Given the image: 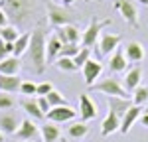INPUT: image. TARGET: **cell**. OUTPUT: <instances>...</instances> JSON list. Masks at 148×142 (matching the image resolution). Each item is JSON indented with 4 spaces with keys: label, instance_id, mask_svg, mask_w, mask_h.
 <instances>
[{
    "label": "cell",
    "instance_id": "1",
    "mask_svg": "<svg viewBox=\"0 0 148 142\" xmlns=\"http://www.w3.org/2000/svg\"><path fill=\"white\" fill-rule=\"evenodd\" d=\"M46 46H47V38H46V30L42 26H38L34 32H32V38H30V47L26 51L28 55V61H30V67L34 73L42 75L47 67V53H46Z\"/></svg>",
    "mask_w": 148,
    "mask_h": 142
},
{
    "label": "cell",
    "instance_id": "2",
    "mask_svg": "<svg viewBox=\"0 0 148 142\" xmlns=\"http://www.w3.org/2000/svg\"><path fill=\"white\" fill-rule=\"evenodd\" d=\"M0 6L6 10L8 18H14L16 22H24L28 14L34 10L32 0H0Z\"/></svg>",
    "mask_w": 148,
    "mask_h": 142
},
{
    "label": "cell",
    "instance_id": "3",
    "mask_svg": "<svg viewBox=\"0 0 148 142\" xmlns=\"http://www.w3.org/2000/svg\"><path fill=\"white\" fill-rule=\"evenodd\" d=\"M91 89L97 91V93H103L105 97H123V99H128V91L123 87L121 79H116V77H105V79H99Z\"/></svg>",
    "mask_w": 148,
    "mask_h": 142
},
{
    "label": "cell",
    "instance_id": "4",
    "mask_svg": "<svg viewBox=\"0 0 148 142\" xmlns=\"http://www.w3.org/2000/svg\"><path fill=\"white\" fill-rule=\"evenodd\" d=\"M105 26H111V20H99V18H93L87 30L81 36V46L83 47H93L99 44V38H101V32Z\"/></svg>",
    "mask_w": 148,
    "mask_h": 142
},
{
    "label": "cell",
    "instance_id": "5",
    "mask_svg": "<svg viewBox=\"0 0 148 142\" xmlns=\"http://www.w3.org/2000/svg\"><path fill=\"white\" fill-rule=\"evenodd\" d=\"M114 8L121 12V16L125 18L128 26H132V28L138 26V10L132 0H114Z\"/></svg>",
    "mask_w": 148,
    "mask_h": 142
},
{
    "label": "cell",
    "instance_id": "6",
    "mask_svg": "<svg viewBox=\"0 0 148 142\" xmlns=\"http://www.w3.org/2000/svg\"><path fill=\"white\" fill-rule=\"evenodd\" d=\"M49 122H56V124H61V122H69L77 117V111L71 109L69 105H63V106H53L49 113L46 115Z\"/></svg>",
    "mask_w": 148,
    "mask_h": 142
},
{
    "label": "cell",
    "instance_id": "7",
    "mask_svg": "<svg viewBox=\"0 0 148 142\" xmlns=\"http://www.w3.org/2000/svg\"><path fill=\"white\" fill-rule=\"evenodd\" d=\"M79 117L83 122H87V120H93V118H97V115H99V106H97V103L93 101L89 95H81L79 97Z\"/></svg>",
    "mask_w": 148,
    "mask_h": 142
},
{
    "label": "cell",
    "instance_id": "8",
    "mask_svg": "<svg viewBox=\"0 0 148 142\" xmlns=\"http://www.w3.org/2000/svg\"><path fill=\"white\" fill-rule=\"evenodd\" d=\"M81 69H83V79L87 83V87H93V85L97 83V79L101 77V73H103V63L99 59H89Z\"/></svg>",
    "mask_w": 148,
    "mask_h": 142
},
{
    "label": "cell",
    "instance_id": "9",
    "mask_svg": "<svg viewBox=\"0 0 148 142\" xmlns=\"http://www.w3.org/2000/svg\"><path fill=\"white\" fill-rule=\"evenodd\" d=\"M97 46H99V53H101V55H111L116 47H121V36L105 32V34H101Z\"/></svg>",
    "mask_w": 148,
    "mask_h": 142
},
{
    "label": "cell",
    "instance_id": "10",
    "mask_svg": "<svg viewBox=\"0 0 148 142\" xmlns=\"http://www.w3.org/2000/svg\"><path fill=\"white\" fill-rule=\"evenodd\" d=\"M40 134V128H38V124H36L32 118H22V122H20V126H18V130H16V138L18 140H34L36 136Z\"/></svg>",
    "mask_w": 148,
    "mask_h": 142
},
{
    "label": "cell",
    "instance_id": "11",
    "mask_svg": "<svg viewBox=\"0 0 148 142\" xmlns=\"http://www.w3.org/2000/svg\"><path fill=\"white\" fill-rule=\"evenodd\" d=\"M140 117H142V106L132 105V106H130V109H128V111L125 113V117L121 118V128H119V132L126 134L128 130L134 126V122H136Z\"/></svg>",
    "mask_w": 148,
    "mask_h": 142
},
{
    "label": "cell",
    "instance_id": "12",
    "mask_svg": "<svg viewBox=\"0 0 148 142\" xmlns=\"http://www.w3.org/2000/svg\"><path fill=\"white\" fill-rule=\"evenodd\" d=\"M20 106H22V111L32 118V120H42V118H46V115H44L42 109L38 106V101H36L34 97H24L22 101H20Z\"/></svg>",
    "mask_w": 148,
    "mask_h": 142
},
{
    "label": "cell",
    "instance_id": "13",
    "mask_svg": "<svg viewBox=\"0 0 148 142\" xmlns=\"http://www.w3.org/2000/svg\"><path fill=\"white\" fill-rule=\"evenodd\" d=\"M47 16H49V22L53 24L56 28H61V26L71 24L69 12L63 10V8H59V6H49V8H47Z\"/></svg>",
    "mask_w": 148,
    "mask_h": 142
},
{
    "label": "cell",
    "instance_id": "14",
    "mask_svg": "<svg viewBox=\"0 0 148 142\" xmlns=\"http://www.w3.org/2000/svg\"><path fill=\"white\" fill-rule=\"evenodd\" d=\"M20 85H22V79L18 75H4L0 73V93H20Z\"/></svg>",
    "mask_w": 148,
    "mask_h": 142
},
{
    "label": "cell",
    "instance_id": "15",
    "mask_svg": "<svg viewBox=\"0 0 148 142\" xmlns=\"http://www.w3.org/2000/svg\"><path fill=\"white\" fill-rule=\"evenodd\" d=\"M128 59H126L125 55V49L123 47H116L113 53H111V59H109V69L113 71V73H123V71H126V63Z\"/></svg>",
    "mask_w": 148,
    "mask_h": 142
},
{
    "label": "cell",
    "instance_id": "16",
    "mask_svg": "<svg viewBox=\"0 0 148 142\" xmlns=\"http://www.w3.org/2000/svg\"><path fill=\"white\" fill-rule=\"evenodd\" d=\"M107 105H109V111L114 113L116 117H125V113L132 106V103L128 99H123V97H107Z\"/></svg>",
    "mask_w": 148,
    "mask_h": 142
},
{
    "label": "cell",
    "instance_id": "17",
    "mask_svg": "<svg viewBox=\"0 0 148 142\" xmlns=\"http://www.w3.org/2000/svg\"><path fill=\"white\" fill-rule=\"evenodd\" d=\"M20 122L22 120L16 117L14 113H4V115H0V132H4V134H16Z\"/></svg>",
    "mask_w": 148,
    "mask_h": 142
},
{
    "label": "cell",
    "instance_id": "18",
    "mask_svg": "<svg viewBox=\"0 0 148 142\" xmlns=\"http://www.w3.org/2000/svg\"><path fill=\"white\" fill-rule=\"evenodd\" d=\"M119 128H121V117H116L114 113L109 111L101 124V134L103 136H111L113 132H119Z\"/></svg>",
    "mask_w": 148,
    "mask_h": 142
},
{
    "label": "cell",
    "instance_id": "19",
    "mask_svg": "<svg viewBox=\"0 0 148 142\" xmlns=\"http://www.w3.org/2000/svg\"><path fill=\"white\" fill-rule=\"evenodd\" d=\"M140 81H142V67H132V69L126 71L123 87H125L126 91H134L136 87H140Z\"/></svg>",
    "mask_w": 148,
    "mask_h": 142
},
{
    "label": "cell",
    "instance_id": "20",
    "mask_svg": "<svg viewBox=\"0 0 148 142\" xmlns=\"http://www.w3.org/2000/svg\"><path fill=\"white\" fill-rule=\"evenodd\" d=\"M125 55L130 63H138V61L144 59V47H142V44H138V42H128L126 47H125Z\"/></svg>",
    "mask_w": 148,
    "mask_h": 142
},
{
    "label": "cell",
    "instance_id": "21",
    "mask_svg": "<svg viewBox=\"0 0 148 142\" xmlns=\"http://www.w3.org/2000/svg\"><path fill=\"white\" fill-rule=\"evenodd\" d=\"M20 67H22L20 57H14V55H8L6 59L0 61V73H4V75H18Z\"/></svg>",
    "mask_w": 148,
    "mask_h": 142
},
{
    "label": "cell",
    "instance_id": "22",
    "mask_svg": "<svg viewBox=\"0 0 148 142\" xmlns=\"http://www.w3.org/2000/svg\"><path fill=\"white\" fill-rule=\"evenodd\" d=\"M40 136H42V142H57L61 132L56 126V122H46L44 126H40Z\"/></svg>",
    "mask_w": 148,
    "mask_h": 142
},
{
    "label": "cell",
    "instance_id": "23",
    "mask_svg": "<svg viewBox=\"0 0 148 142\" xmlns=\"http://www.w3.org/2000/svg\"><path fill=\"white\" fill-rule=\"evenodd\" d=\"M30 38H32V32L20 34V38L14 42V49H12V55H14V57H22L24 53L28 51V47H30Z\"/></svg>",
    "mask_w": 148,
    "mask_h": 142
},
{
    "label": "cell",
    "instance_id": "24",
    "mask_svg": "<svg viewBox=\"0 0 148 142\" xmlns=\"http://www.w3.org/2000/svg\"><path fill=\"white\" fill-rule=\"evenodd\" d=\"M61 42L57 40L56 36H51L49 40H47V46H46V53H47V61L49 63H53L57 57H59V51H61Z\"/></svg>",
    "mask_w": 148,
    "mask_h": 142
},
{
    "label": "cell",
    "instance_id": "25",
    "mask_svg": "<svg viewBox=\"0 0 148 142\" xmlns=\"http://www.w3.org/2000/svg\"><path fill=\"white\" fill-rule=\"evenodd\" d=\"M87 132H89V126H87V122H73L71 126L67 128V134L69 138H73V140H79L83 136H87Z\"/></svg>",
    "mask_w": 148,
    "mask_h": 142
},
{
    "label": "cell",
    "instance_id": "26",
    "mask_svg": "<svg viewBox=\"0 0 148 142\" xmlns=\"http://www.w3.org/2000/svg\"><path fill=\"white\" fill-rule=\"evenodd\" d=\"M132 105H148V85H140L132 91Z\"/></svg>",
    "mask_w": 148,
    "mask_h": 142
},
{
    "label": "cell",
    "instance_id": "27",
    "mask_svg": "<svg viewBox=\"0 0 148 142\" xmlns=\"http://www.w3.org/2000/svg\"><path fill=\"white\" fill-rule=\"evenodd\" d=\"M0 38H2L6 44H14V42L20 38V32H18L16 26H4V28H0Z\"/></svg>",
    "mask_w": 148,
    "mask_h": 142
},
{
    "label": "cell",
    "instance_id": "28",
    "mask_svg": "<svg viewBox=\"0 0 148 142\" xmlns=\"http://www.w3.org/2000/svg\"><path fill=\"white\" fill-rule=\"evenodd\" d=\"M53 63H56L57 69L63 71V73H73V71H77V65H75L73 57H57Z\"/></svg>",
    "mask_w": 148,
    "mask_h": 142
},
{
    "label": "cell",
    "instance_id": "29",
    "mask_svg": "<svg viewBox=\"0 0 148 142\" xmlns=\"http://www.w3.org/2000/svg\"><path fill=\"white\" fill-rule=\"evenodd\" d=\"M63 30H65V34H67L69 44H79V42H81V36H83V32H79V28H77V26L67 24V26H63Z\"/></svg>",
    "mask_w": 148,
    "mask_h": 142
},
{
    "label": "cell",
    "instance_id": "30",
    "mask_svg": "<svg viewBox=\"0 0 148 142\" xmlns=\"http://www.w3.org/2000/svg\"><path fill=\"white\" fill-rule=\"evenodd\" d=\"M89 59H91V47H83V46H81L79 53L73 57V61H75V65H77V69H79V67H83Z\"/></svg>",
    "mask_w": 148,
    "mask_h": 142
},
{
    "label": "cell",
    "instance_id": "31",
    "mask_svg": "<svg viewBox=\"0 0 148 142\" xmlns=\"http://www.w3.org/2000/svg\"><path fill=\"white\" fill-rule=\"evenodd\" d=\"M47 103H49V105H51V109H53V106H63V105H67V99L59 93V91H56V89H53L51 93L47 95Z\"/></svg>",
    "mask_w": 148,
    "mask_h": 142
},
{
    "label": "cell",
    "instance_id": "32",
    "mask_svg": "<svg viewBox=\"0 0 148 142\" xmlns=\"http://www.w3.org/2000/svg\"><path fill=\"white\" fill-rule=\"evenodd\" d=\"M79 49H81L79 44H65V46H61L59 57H75L79 53Z\"/></svg>",
    "mask_w": 148,
    "mask_h": 142
},
{
    "label": "cell",
    "instance_id": "33",
    "mask_svg": "<svg viewBox=\"0 0 148 142\" xmlns=\"http://www.w3.org/2000/svg\"><path fill=\"white\" fill-rule=\"evenodd\" d=\"M20 93L24 95V97H32V95H38V85L32 81H22V85H20Z\"/></svg>",
    "mask_w": 148,
    "mask_h": 142
},
{
    "label": "cell",
    "instance_id": "34",
    "mask_svg": "<svg viewBox=\"0 0 148 142\" xmlns=\"http://www.w3.org/2000/svg\"><path fill=\"white\" fill-rule=\"evenodd\" d=\"M16 105L14 97L8 93H0V111H10L12 106Z\"/></svg>",
    "mask_w": 148,
    "mask_h": 142
},
{
    "label": "cell",
    "instance_id": "35",
    "mask_svg": "<svg viewBox=\"0 0 148 142\" xmlns=\"http://www.w3.org/2000/svg\"><path fill=\"white\" fill-rule=\"evenodd\" d=\"M12 49H14V44H6V42L0 38V61L6 59L8 55H12Z\"/></svg>",
    "mask_w": 148,
    "mask_h": 142
},
{
    "label": "cell",
    "instance_id": "36",
    "mask_svg": "<svg viewBox=\"0 0 148 142\" xmlns=\"http://www.w3.org/2000/svg\"><path fill=\"white\" fill-rule=\"evenodd\" d=\"M51 91H53V85L49 81H44V83L38 85V97H47Z\"/></svg>",
    "mask_w": 148,
    "mask_h": 142
},
{
    "label": "cell",
    "instance_id": "37",
    "mask_svg": "<svg viewBox=\"0 0 148 142\" xmlns=\"http://www.w3.org/2000/svg\"><path fill=\"white\" fill-rule=\"evenodd\" d=\"M36 101H38V106L42 109L44 115H47V113L51 111V105L47 103V97H36Z\"/></svg>",
    "mask_w": 148,
    "mask_h": 142
},
{
    "label": "cell",
    "instance_id": "38",
    "mask_svg": "<svg viewBox=\"0 0 148 142\" xmlns=\"http://www.w3.org/2000/svg\"><path fill=\"white\" fill-rule=\"evenodd\" d=\"M53 36H56L57 40L65 46V44H69V40H67V34H65V30H63V26L61 28H56V32H53Z\"/></svg>",
    "mask_w": 148,
    "mask_h": 142
},
{
    "label": "cell",
    "instance_id": "39",
    "mask_svg": "<svg viewBox=\"0 0 148 142\" xmlns=\"http://www.w3.org/2000/svg\"><path fill=\"white\" fill-rule=\"evenodd\" d=\"M4 26H8V14L0 6V28H4Z\"/></svg>",
    "mask_w": 148,
    "mask_h": 142
},
{
    "label": "cell",
    "instance_id": "40",
    "mask_svg": "<svg viewBox=\"0 0 148 142\" xmlns=\"http://www.w3.org/2000/svg\"><path fill=\"white\" fill-rule=\"evenodd\" d=\"M140 122H142V126H146V128H148V113H144V115L140 117Z\"/></svg>",
    "mask_w": 148,
    "mask_h": 142
},
{
    "label": "cell",
    "instance_id": "41",
    "mask_svg": "<svg viewBox=\"0 0 148 142\" xmlns=\"http://www.w3.org/2000/svg\"><path fill=\"white\" fill-rule=\"evenodd\" d=\"M61 2H63V4H65V6H69V4H73V2H75V0H61Z\"/></svg>",
    "mask_w": 148,
    "mask_h": 142
},
{
    "label": "cell",
    "instance_id": "42",
    "mask_svg": "<svg viewBox=\"0 0 148 142\" xmlns=\"http://www.w3.org/2000/svg\"><path fill=\"white\" fill-rule=\"evenodd\" d=\"M138 4H142V6H148V0H136Z\"/></svg>",
    "mask_w": 148,
    "mask_h": 142
},
{
    "label": "cell",
    "instance_id": "43",
    "mask_svg": "<svg viewBox=\"0 0 148 142\" xmlns=\"http://www.w3.org/2000/svg\"><path fill=\"white\" fill-rule=\"evenodd\" d=\"M4 136H6V134H4V132H0V142H4Z\"/></svg>",
    "mask_w": 148,
    "mask_h": 142
},
{
    "label": "cell",
    "instance_id": "44",
    "mask_svg": "<svg viewBox=\"0 0 148 142\" xmlns=\"http://www.w3.org/2000/svg\"><path fill=\"white\" fill-rule=\"evenodd\" d=\"M144 113H148V105H146V109H144Z\"/></svg>",
    "mask_w": 148,
    "mask_h": 142
},
{
    "label": "cell",
    "instance_id": "45",
    "mask_svg": "<svg viewBox=\"0 0 148 142\" xmlns=\"http://www.w3.org/2000/svg\"><path fill=\"white\" fill-rule=\"evenodd\" d=\"M20 142H26V140H20Z\"/></svg>",
    "mask_w": 148,
    "mask_h": 142
}]
</instances>
